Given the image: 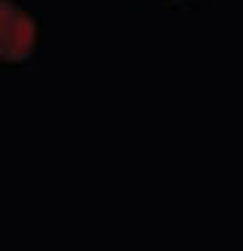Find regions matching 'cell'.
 I'll return each instance as SVG.
<instances>
[{
    "mask_svg": "<svg viewBox=\"0 0 243 251\" xmlns=\"http://www.w3.org/2000/svg\"><path fill=\"white\" fill-rule=\"evenodd\" d=\"M32 44V22L14 3H0V57L16 60Z\"/></svg>",
    "mask_w": 243,
    "mask_h": 251,
    "instance_id": "1",
    "label": "cell"
}]
</instances>
